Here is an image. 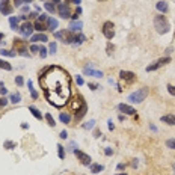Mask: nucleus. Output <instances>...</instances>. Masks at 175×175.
I'll return each mask as SVG.
<instances>
[{
	"label": "nucleus",
	"mask_w": 175,
	"mask_h": 175,
	"mask_svg": "<svg viewBox=\"0 0 175 175\" xmlns=\"http://www.w3.org/2000/svg\"><path fill=\"white\" fill-rule=\"evenodd\" d=\"M39 86L45 100L54 107H63L71 98V76L62 67H47L39 74Z\"/></svg>",
	"instance_id": "1"
},
{
	"label": "nucleus",
	"mask_w": 175,
	"mask_h": 175,
	"mask_svg": "<svg viewBox=\"0 0 175 175\" xmlns=\"http://www.w3.org/2000/svg\"><path fill=\"white\" fill-rule=\"evenodd\" d=\"M154 27H156L157 33H160V35L168 33V32H169V29H171V26H169L168 20L165 18V15H157V17L154 18Z\"/></svg>",
	"instance_id": "2"
},
{
	"label": "nucleus",
	"mask_w": 175,
	"mask_h": 175,
	"mask_svg": "<svg viewBox=\"0 0 175 175\" xmlns=\"http://www.w3.org/2000/svg\"><path fill=\"white\" fill-rule=\"evenodd\" d=\"M54 38L56 39H60L63 44H73L74 43V38H76V33L70 29L67 30H59V32H54Z\"/></svg>",
	"instance_id": "3"
},
{
	"label": "nucleus",
	"mask_w": 175,
	"mask_h": 175,
	"mask_svg": "<svg viewBox=\"0 0 175 175\" xmlns=\"http://www.w3.org/2000/svg\"><path fill=\"white\" fill-rule=\"evenodd\" d=\"M148 95V88H140L136 92H131L129 95V101L130 103H142Z\"/></svg>",
	"instance_id": "4"
},
{
	"label": "nucleus",
	"mask_w": 175,
	"mask_h": 175,
	"mask_svg": "<svg viewBox=\"0 0 175 175\" xmlns=\"http://www.w3.org/2000/svg\"><path fill=\"white\" fill-rule=\"evenodd\" d=\"M14 50H15V53L18 51L21 56H29L27 47H26V41H24V39H15V41H14Z\"/></svg>",
	"instance_id": "5"
},
{
	"label": "nucleus",
	"mask_w": 175,
	"mask_h": 175,
	"mask_svg": "<svg viewBox=\"0 0 175 175\" xmlns=\"http://www.w3.org/2000/svg\"><path fill=\"white\" fill-rule=\"evenodd\" d=\"M115 26H113V23L112 21H106L104 24H103V35L107 38V39H112L113 36H115V29H113Z\"/></svg>",
	"instance_id": "6"
},
{
	"label": "nucleus",
	"mask_w": 175,
	"mask_h": 175,
	"mask_svg": "<svg viewBox=\"0 0 175 175\" xmlns=\"http://www.w3.org/2000/svg\"><path fill=\"white\" fill-rule=\"evenodd\" d=\"M57 14L60 15V18H70L71 17V9H70L68 3H59Z\"/></svg>",
	"instance_id": "7"
},
{
	"label": "nucleus",
	"mask_w": 175,
	"mask_h": 175,
	"mask_svg": "<svg viewBox=\"0 0 175 175\" xmlns=\"http://www.w3.org/2000/svg\"><path fill=\"white\" fill-rule=\"evenodd\" d=\"M171 62V57H162V59H159V60H156L153 65H148L146 67V71H156V70H159L160 67H163L165 63H169Z\"/></svg>",
	"instance_id": "8"
},
{
	"label": "nucleus",
	"mask_w": 175,
	"mask_h": 175,
	"mask_svg": "<svg viewBox=\"0 0 175 175\" xmlns=\"http://www.w3.org/2000/svg\"><path fill=\"white\" fill-rule=\"evenodd\" d=\"M0 12L3 15H11L14 12V5H11L9 0H0Z\"/></svg>",
	"instance_id": "9"
},
{
	"label": "nucleus",
	"mask_w": 175,
	"mask_h": 175,
	"mask_svg": "<svg viewBox=\"0 0 175 175\" xmlns=\"http://www.w3.org/2000/svg\"><path fill=\"white\" fill-rule=\"evenodd\" d=\"M74 154H76V157L80 160V163L82 165H85V166H88V165H91V157L88 156V154H85L83 151H80V149H74Z\"/></svg>",
	"instance_id": "10"
},
{
	"label": "nucleus",
	"mask_w": 175,
	"mask_h": 175,
	"mask_svg": "<svg viewBox=\"0 0 175 175\" xmlns=\"http://www.w3.org/2000/svg\"><path fill=\"white\" fill-rule=\"evenodd\" d=\"M20 33L23 35V36H32V33H33V26L29 23V21H26L23 26H20Z\"/></svg>",
	"instance_id": "11"
},
{
	"label": "nucleus",
	"mask_w": 175,
	"mask_h": 175,
	"mask_svg": "<svg viewBox=\"0 0 175 175\" xmlns=\"http://www.w3.org/2000/svg\"><path fill=\"white\" fill-rule=\"evenodd\" d=\"M119 79H122V80H125V82H129V83H133L134 80H136V74L134 73H131V71H121L119 73Z\"/></svg>",
	"instance_id": "12"
},
{
	"label": "nucleus",
	"mask_w": 175,
	"mask_h": 175,
	"mask_svg": "<svg viewBox=\"0 0 175 175\" xmlns=\"http://www.w3.org/2000/svg\"><path fill=\"white\" fill-rule=\"evenodd\" d=\"M83 73L86 74V76H91V77H95V79H101L104 74H103V71H98V70H94V68H89L86 67L85 70H83Z\"/></svg>",
	"instance_id": "13"
},
{
	"label": "nucleus",
	"mask_w": 175,
	"mask_h": 175,
	"mask_svg": "<svg viewBox=\"0 0 175 175\" xmlns=\"http://www.w3.org/2000/svg\"><path fill=\"white\" fill-rule=\"evenodd\" d=\"M118 110H121L122 113H125V115H134L136 113V110L129 106V104H124V103H121V104H118Z\"/></svg>",
	"instance_id": "14"
},
{
	"label": "nucleus",
	"mask_w": 175,
	"mask_h": 175,
	"mask_svg": "<svg viewBox=\"0 0 175 175\" xmlns=\"http://www.w3.org/2000/svg\"><path fill=\"white\" fill-rule=\"evenodd\" d=\"M47 35H44V33H36V35H32V38H30V41L32 43H38V41H41V43H47Z\"/></svg>",
	"instance_id": "15"
},
{
	"label": "nucleus",
	"mask_w": 175,
	"mask_h": 175,
	"mask_svg": "<svg viewBox=\"0 0 175 175\" xmlns=\"http://www.w3.org/2000/svg\"><path fill=\"white\" fill-rule=\"evenodd\" d=\"M68 27H70V30H73V32H76V30L79 32V30H82L83 23H82V21H79V20H77V21H71Z\"/></svg>",
	"instance_id": "16"
},
{
	"label": "nucleus",
	"mask_w": 175,
	"mask_h": 175,
	"mask_svg": "<svg viewBox=\"0 0 175 175\" xmlns=\"http://www.w3.org/2000/svg\"><path fill=\"white\" fill-rule=\"evenodd\" d=\"M156 8H157V11H160L162 14H165V12H168V9H169V6H168V3L166 2H163V0H160L157 5H156Z\"/></svg>",
	"instance_id": "17"
},
{
	"label": "nucleus",
	"mask_w": 175,
	"mask_h": 175,
	"mask_svg": "<svg viewBox=\"0 0 175 175\" xmlns=\"http://www.w3.org/2000/svg\"><path fill=\"white\" fill-rule=\"evenodd\" d=\"M47 26H48V29H50L51 32H56V27H57V20H56V18L48 17V20H47Z\"/></svg>",
	"instance_id": "18"
},
{
	"label": "nucleus",
	"mask_w": 175,
	"mask_h": 175,
	"mask_svg": "<svg viewBox=\"0 0 175 175\" xmlns=\"http://www.w3.org/2000/svg\"><path fill=\"white\" fill-rule=\"evenodd\" d=\"M162 122H165L168 125H175V116L174 115H165V116H162Z\"/></svg>",
	"instance_id": "19"
},
{
	"label": "nucleus",
	"mask_w": 175,
	"mask_h": 175,
	"mask_svg": "<svg viewBox=\"0 0 175 175\" xmlns=\"http://www.w3.org/2000/svg\"><path fill=\"white\" fill-rule=\"evenodd\" d=\"M18 21H20V18H17V17H11V18H9V24H11V29H12V30H18V29H20Z\"/></svg>",
	"instance_id": "20"
},
{
	"label": "nucleus",
	"mask_w": 175,
	"mask_h": 175,
	"mask_svg": "<svg viewBox=\"0 0 175 175\" xmlns=\"http://www.w3.org/2000/svg\"><path fill=\"white\" fill-rule=\"evenodd\" d=\"M101 171H104V166H103V165H100V163L91 165V172H92V174H100Z\"/></svg>",
	"instance_id": "21"
},
{
	"label": "nucleus",
	"mask_w": 175,
	"mask_h": 175,
	"mask_svg": "<svg viewBox=\"0 0 175 175\" xmlns=\"http://www.w3.org/2000/svg\"><path fill=\"white\" fill-rule=\"evenodd\" d=\"M47 27H48V26H45V24H44V21H38V20H36V23H35V26H33V29H36L39 33H43Z\"/></svg>",
	"instance_id": "22"
},
{
	"label": "nucleus",
	"mask_w": 175,
	"mask_h": 175,
	"mask_svg": "<svg viewBox=\"0 0 175 175\" xmlns=\"http://www.w3.org/2000/svg\"><path fill=\"white\" fill-rule=\"evenodd\" d=\"M86 110H88V106H86V104H83V106H82V107L77 110L79 113L76 115V119H77V121H79V119H82V118H83V115L86 113Z\"/></svg>",
	"instance_id": "23"
},
{
	"label": "nucleus",
	"mask_w": 175,
	"mask_h": 175,
	"mask_svg": "<svg viewBox=\"0 0 175 175\" xmlns=\"http://www.w3.org/2000/svg\"><path fill=\"white\" fill-rule=\"evenodd\" d=\"M29 110L32 112V115H33V116H35L36 119H39V121H41V118H43V115H41V112H39L38 109H35L33 106H30V107H29Z\"/></svg>",
	"instance_id": "24"
},
{
	"label": "nucleus",
	"mask_w": 175,
	"mask_h": 175,
	"mask_svg": "<svg viewBox=\"0 0 175 175\" xmlns=\"http://www.w3.org/2000/svg\"><path fill=\"white\" fill-rule=\"evenodd\" d=\"M59 119H60V122H63V124H70L71 116H70L68 113H60V115H59Z\"/></svg>",
	"instance_id": "25"
},
{
	"label": "nucleus",
	"mask_w": 175,
	"mask_h": 175,
	"mask_svg": "<svg viewBox=\"0 0 175 175\" xmlns=\"http://www.w3.org/2000/svg\"><path fill=\"white\" fill-rule=\"evenodd\" d=\"M0 68H2V70H6V71H11V70H12V65H11L9 62L0 59Z\"/></svg>",
	"instance_id": "26"
},
{
	"label": "nucleus",
	"mask_w": 175,
	"mask_h": 175,
	"mask_svg": "<svg viewBox=\"0 0 175 175\" xmlns=\"http://www.w3.org/2000/svg\"><path fill=\"white\" fill-rule=\"evenodd\" d=\"M85 39H86V38H85V35H83V33H79V35H76V38H74V45H80V44L83 43V41H85Z\"/></svg>",
	"instance_id": "27"
},
{
	"label": "nucleus",
	"mask_w": 175,
	"mask_h": 175,
	"mask_svg": "<svg viewBox=\"0 0 175 175\" xmlns=\"http://www.w3.org/2000/svg\"><path fill=\"white\" fill-rule=\"evenodd\" d=\"M20 101H21V95H20L18 92H15V94H12V95H11V103L18 104Z\"/></svg>",
	"instance_id": "28"
},
{
	"label": "nucleus",
	"mask_w": 175,
	"mask_h": 175,
	"mask_svg": "<svg viewBox=\"0 0 175 175\" xmlns=\"http://www.w3.org/2000/svg\"><path fill=\"white\" fill-rule=\"evenodd\" d=\"M0 54H2V56H8V57H15L17 53H15V51H11V50H3V48H2V50H0Z\"/></svg>",
	"instance_id": "29"
},
{
	"label": "nucleus",
	"mask_w": 175,
	"mask_h": 175,
	"mask_svg": "<svg viewBox=\"0 0 175 175\" xmlns=\"http://www.w3.org/2000/svg\"><path fill=\"white\" fill-rule=\"evenodd\" d=\"M56 148H57V156H59V159L63 160V159H65V149H63V146H62L60 143H57Z\"/></svg>",
	"instance_id": "30"
},
{
	"label": "nucleus",
	"mask_w": 175,
	"mask_h": 175,
	"mask_svg": "<svg viewBox=\"0 0 175 175\" xmlns=\"http://www.w3.org/2000/svg\"><path fill=\"white\" fill-rule=\"evenodd\" d=\"M27 86H29V91H30V94H32V98H38V94H36L35 88L32 86V82H30V80L27 82Z\"/></svg>",
	"instance_id": "31"
},
{
	"label": "nucleus",
	"mask_w": 175,
	"mask_h": 175,
	"mask_svg": "<svg viewBox=\"0 0 175 175\" xmlns=\"http://www.w3.org/2000/svg\"><path fill=\"white\" fill-rule=\"evenodd\" d=\"M3 146H5L6 149H14L17 145H15V142H12V140H6V142L3 143Z\"/></svg>",
	"instance_id": "32"
},
{
	"label": "nucleus",
	"mask_w": 175,
	"mask_h": 175,
	"mask_svg": "<svg viewBox=\"0 0 175 175\" xmlns=\"http://www.w3.org/2000/svg\"><path fill=\"white\" fill-rule=\"evenodd\" d=\"M94 127H95V121H94V119H91V121H88L86 124H83V129H85V130H92Z\"/></svg>",
	"instance_id": "33"
},
{
	"label": "nucleus",
	"mask_w": 175,
	"mask_h": 175,
	"mask_svg": "<svg viewBox=\"0 0 175 175\" xmlns=\"http://www.w3.org/2000/svg\"><path fill=\"white\" fill-rule=\"evenodd\" d=\"M44 6H45V9H47L48 12H51V14H53V12L56 11V9H54V5H53L51 2H47V3L44 5Z\"/></svg>",
	"instance_id": "34"
},
{
	"label": "nucleus",
	"mask_w": 175,
	"mask_h": 175,
	"mask_svg": "<svg viewBox=\"0 0 175 175\" xmlns=\"http://www.w3.org/2000/svg\"><path fill=\"white\" fill-rule=\"evenodd\" d=\"M45 119H47L48 125H51V127H54V125H56V124H54V119H53V116H51L50 113H47V115H45Z\"/></svg>",
	"instance_id": "35"
},
{
	"label": "nucleus",
	"mask_w": 175,
	"mask_h": 175,
	"mask_svg": "<svg viewBox=\"0 0 175 175\" xmlns=\"http://www.w3.org/2000/svg\"><path fill=\"white\" fill-rule=\"evenodd\" d=\"M166 146H168V148H171V149H175V139H169V140H166Z\"/></svg>",
	"instance_id": "36"
},
{
	"label": "nucleus",
	"mask_w": 175,
	"mask_h": 175,
	"mask_svg": "<svg viewBox=\"0 0 175 175\" xmlns=\"http://www.w3.org/2000/svg\"><path fill=\"white\" fill-rule=\"evenodd\" d=\"M15 83H17L18 86H23V85H24V79H23L21 76H17V77H15Z\"/></svg>",
	"instance_id": "37"
},
{
	"label": "nucleus",
	"mask_w": 175,
	"mask_h": 175,
	"mask_svg": "<svg viewBox=\"0 0 175 175\" xmlns=\"http://www.w3.org/2000/svg\"><path fill=\"white\" fill-rule=\"evenodd\" d=\"M56 48H57L56 43H51V44H50V47H48V50H50V53H51V54H54V53H56Z\"/></svg>",
	"instance_id": "38"
},
{
	"label": "nucleus",
	"mask_w": 175,
	"mask_h": 175,
	"mask_svg": "<svg viewBox=\"0 0 175 175\" xmlns=\"http://www.w3.org/2000/svg\"><path fill=\"white\" fill-rule=\"evenodd\" d=\"M39 56H41V57H47V48H45V47H39Z\"/></svg>",
	"instance_id": "39"
},
{
	"label": "nucleus",
	"mask_w": 175,
	"mask_h": 175,
	"mask_svg": "<svg viewBox=\"0 0 175 175\" xmlns=\"http://www.w3.org/2000/svg\"><path fill=\"white\" fill-rule=\"evenodd\" d=\"M24 2H26V0H14V6H15V8H21V5H23Z\"/></svg>",
	"instance_id": "40"
},
{
	"label": "nucleus",
	"mask_w": 175,
	"mask_h": 175,
	"mask_svg": "<svg viewBox=\"0 0 175 175\" xmlns=\"http://www.w3.org/2000/svg\"><path fill=\"white\" fill-rule=\"evenodd\" d=\"M168 92H169L171 95H174V97H175V86H174V85H168Z\"/></svg>",
	"instance_id": "41"
},
{
	"label": "nucleus",
	"mask_w": 175,
	"mask_h": 175,
	"mask_svg": "<svg viewBox=\"0 0 175 175\" xmlns=\"http://www.w3.org/2000/svg\"><path fill=\"white\" fill-rule=\"evenodd\" d=\"M59 137H60V139H67V137H68V133H67L65 130H62L60 133H59Z\"/></svg>",
	"instance_id": "42"
},
{
	"label": "nucleus",
	"mask_w": 175,
	"mask_h": 175,
	"mask_svg": "<svg viewBox=\"0 0 175 175\" xmlns=\"http://www.w3.org/2000/svg\"><path fill=\"white\" fill-rule=\"evenodd\" d=\"M30 51H32V53H38V51H39V47H38V45H35V44H33V45H32V47H30Z\"/></svg>",
	"instance_id": "43"
},
{
	"label": "nucleus",
	"mask_w": 175,
	"mask_h": 175,
	"mask_svg": "<svg viewBox=\"0 0 175 175\" xmlns=\"http://www.w3.org/2000/svg\"><path fill=\"white\" fill-rule=\"evenodd\" d=\"M104 154H106V156H112V154H113V149H112V148H106V149H104Z\"/></svg>",
	"instance_id": "44"
},
{
	"label": "nucleus",
	"mask_w": 175,
	"mask_h": 175,
	"mask_svg": "<svg viewBox=\"0 0 175 175\" xmlns=\"http://www.w3.org/2000/svg\"><path fill=\"white\" fill-rule=\"evenodd\" d=\"M47 20H48V17H47V15H39V17H38V21H44V23H45Z\"/></svg>",
	"instance_id": "45"
},
{
	"label": "nucleus",
	"mask_w": 175,
	"mask_h": 175,
	"mask_svg": "<svg viewBox=\"0 0 175 175\" xmlns=\"http://www.w3.org/2000/svg\"><path fill=\"white\" fill-rule=\"evenodd\" d=\"M6 104H8V100H6V98H0V107H2V106L5 107Z\"/></svg>",
	"instance_id": "46"
},
{
	"label": "nucleus",
	"mask_w": 175,
	"mask_h": 175,
	"mask_svg": "<svg viewBox=\"0 0 175 175\" xmlns=\"http://www.w3.org/2000/svg\"><path fill=\"white\" fill-rule=\"evenodd\" d=\"M76 80H77V85H79V86H82V85H83V79H82L80 76H77V79H76Z\"/></svg>",
	"instance_id": "47"
},
{
	"label": "nucleus",
	"mask_w": 175,
	"mask_h": 175,
	"mask_svg": "<svg viewBox=\"0 0 175 175\" xmlns=\"http://www.w3.org/2000/svg\"><path fill=\"white\" fill-rule=\"evenodd\" d=\"M88 86L91 88L92 91H95V89H98V85H95V83H88Z\"/></svg>",
	"instance_id": "48"
},
{
	"label": "nucleus",
	"mask_w": 175,
	"mask_h": 175,
	"mask_svg": "<svg viewBox=\"0 0 175 175\" xmlns=\"http://www.w3.org/2000/svg\"><path fill=\"white\" fill-rule=\"evenodd\" d=\"M116 169H118V171H122V169H125V165H124V163H119V165L116 166Z\"/></svg>",
	"instance_id": "49"
},
{
	"label": "nucleus",
	"mask_w": 175,
	"mask_h": 175,
	"mask_svg": "<svg viewBox=\"0 0 175 175\" xmlns=\"http://www.w3.org/2000/svg\"><path fill=\"white\" fill-rule=\"evenodd\" d=\"M107 124H109V130H113V129H115V125H113L112 119H109V122H107Z\"/></svg>",
	"instance_id": "50"
},
{
	"label": "nucleus",
	"mask_w": 175,
	"mask_h": 175,
	"mask_svg": "<svg viewBox=\"0 0 175 175\" xmlns=\"http://www.w3.org/2000/svg\"><path fill=\"white\" fill-rule=\"evenodd\" d=\"M110 50H113V45H110V44H109V45H107V54H112V51H110Z\"/></svg>",
	"instance_id": "51"
},
{
	"label": "nucleus",
	"mask_w": 175,
	"mask_h": 175,
	"mask_svg": "<svg viewBox=\"0 0 175 175\" xmlns=\"http://www.w3.org/2000/svg\"><path fill=\"white\" fill-rule=\"evenodd\" d=\"M94 136H95V137H100V136H101V131L95 130V133H94Z\"/></svg>",
	"instance_id": "52"
},
{
	"label": "nucleus",
	"mask_w": 175,
	"mask_h": 175,
	"mask_svg": "<svg viewBox=\"0 0 175 175\" xmlns=\"http://www.w3.org/2000/svg\"><path fill=\"white\" fill-rule=\"evenodd\" d=\"M21 11H23V12H27V11H29V8H27V6H23V8H21Z\"/></svg>",
	"instance_id": "53"
},
{
	"label": "nucleus",
	"mask_w": 175,
	"mask_h": 175,
	"mask_svg": "<svg viewBox=\"0 0 175 175\" xmlns=\"http://www.w3.org/2000/svg\"><path fill=\"white\" fill-rule=\"evenodd\" d=\"M76 14H79V15H80V14H82V8H80V6H79V8H77V11H76Z\"/></svg>",
	"instance_id": "54"
},
{
	"label": "nucleus",
	"mask_w": 175,
	"mask_h": 175,
	"mask_svg": "<svg viewBox=\"0 0 175 175\" xmlns=\"http://www.w3.org/2000/svg\"><path fill=\"white\" fill-rule=\"evenodd\" d=\"M29 17H32V18H35V17H38V14H36V12H32V14H30Z\"/></svg>",
	"instance_id": "55"
},
{
	"label": "nucleus",
	"mask_w": 175,
	"mask_h": 175,
	"mask_svg": "<svg viewBox=\"0 0 175 175\" xmlns=\"http://www.w3.org/2000/svg\"><path fill=\"white\" fill-rule=\"evenodd\" d=\"M71 2H73V3H76V5H77V6H79V5H80V2H82V0H71Z\"/></svg>",
	"instance_id": "56"
},
{
	"label": "nucleus",
	"mask_w": 175,
	"mask_h": 175,
	"mask_svg": "<svg viewBox=\"0 0 175 175\" xmlns=\"http://www.w3.org/2000/svg\"><path fill=\"white\" fill-rule=\"evenodd\" d=\"M21 129H29V124H21Z\"/></svg>",
	"instance_id": "57"
},
{
	"label": "nucleus",
	"mask_w": 175,
	"mask_h": 175,
	"mask_svg": "<svg viewBox=\"0 0 175 175\" xmlns=\"http://www.w3.org/2000/svg\"><path fill=\"white\" fill-rule=\"evenodd\" d=\"M3 38H5V35H3V33H0V43H2V39H3Z\"/></svg>",
	"instance_id": "58"
},
{
	"label": "nucleus",
	"mask_w": 175,
	"mask_h": 175,
	"mask_svg": "<svg viewBox=\"0 0 175 175\" xmlns=\"http://www.w3.org/2000/svg\"><path fill=\"white\" fill-rule=\"evenodd\" d=\"M32 2H33V0H26V3H32Z\"/></svg>",
	"instance_id": "59"
},
{
	"label": "nucleus",
	"mask_w": 175,
	"mask_h": 175,
	"mask_svg": "<svg viewBox=\"0 0 175 175\" xmlns=\"http://www.w3.org/2000/svg\"><path fill=\"white\" fill-rule=\"evenodd\" d=\"M115 175H127L125 172H122V174H115Z\"/></svg>",
	"instance_id": "60"
},
{
	"label": "nucleus",
	"mask_w": 175,
	"mask_h": 175,
	"mask_svg": "<svg viewBox=\"0 0 175 175\" xmlns=\"http://www.w3.org/2000/svg\"><path fill=\"white\" fill-rule=\"evenodd\" d=\"M53 3H59V0H53Z\"/></svg>",
	"instance_id": "61"
},
{
	"label": "nucleus",
	"mask_w": 175,
	"mask_h": 175,
	"mask_svg": "<svg viewBox=\"0 0 175 175\" xmlns=\"http://www.w3.org/2000/svg\"><path fill=\"white\" fill-rule=\"evenodd\" d=\"M101 2H103V0H101Z\"/></svg>",
	"instance_id": "62"
}]
</instances>
